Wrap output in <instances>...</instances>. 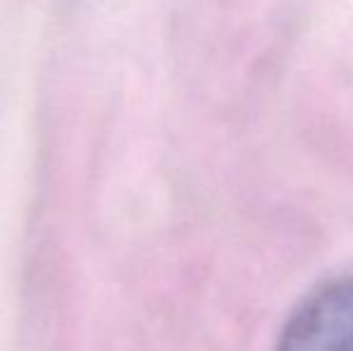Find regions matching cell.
Returning a JSON list of instances; mask_svg holds the SVG:
<instances>
[{"label":"cell","mask_w":353,"mask_h":351,"mask_svg":"<svg viewBox=\"0 0 353 351\" xmlns=\"http://www.w3.org/2000/svg\"><path fill=\"white\" fill-rule=\"evenodd\" d=\"M276 351H353V274L310 291L283 325Z\"/></svg>","instance_id":"cell-1"}]
</instances>
